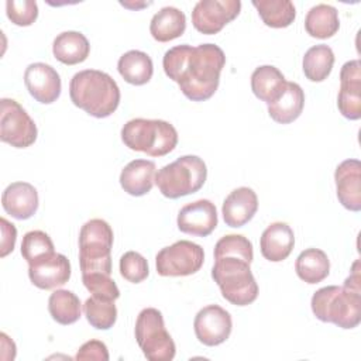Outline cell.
<instances>
[{
	"label": "cell",
	"mask_w": 361,
	"mask_h": 361,
	"mask_svg": "<svg viewBox=\"0 0 361 361\" xmlns=\"http://www.w3.org/2000/svg\"><path fill=\"white\" fill-rule=\"evenodd\" d=\"M224 65L226 55L214 44L176 45L162 59L165 75L192 102H204L216 93Z\"/></svg>",
	"instance_id": "obj_1"
},
{
	"label": "cell",
	"mask_w": 361,
	"mask_h": 361,
	"mask_svg": "<svg viewBox=\"0 0 361 361\" xmlns=\"http://www.w3.org/2000/svg\"><path fill=\"white\" fill-rule=\"evenodd\" d=\"M72 103L96 118L111 116L120 104V89L106 72L85 69L75 73L69 83Z\"/></svg>",
	"instance_id": "obj_2"
},
{
	"label": "cell",
	"mask_w": 361,
	"mask_h": 361,
	"mask_svg": "<svg viewBox=\"0 0 361 361\" xmlns=\"http://www.w3.org/2000/svg\"><path fill=\"white\" fill-rule=\"evenodd\" d=\"M313 314L341 329H354L361 322V292L330 285L316 290L310 300Z\"/></svg>",
	"instance_id": "obj_3"
},
{
	"label": "cell",
	"mask_w": 361,
	"mask_h": 361,
	"mask_svg": "<svg viewBox=\"0 0 361 361\" xmlns=\"http://www.w3.org/2000/svg\"><path fill=\"white\" fill-rule=\"evenodd\" d=\"M212 278L220 288L223 298L235 306L251 305L258 296V285L250 262L235 255L214 257Z\"/></svg>",
	"instance_id": "obj_4"
},
{
	"label": "cell",
	"mask_w": 361,
	"mask_h": 361,
	"mask_svg": "<svg viewBox=\"0 0 361 361\" xmlns=\"http://www.w3.org/2000/svg\"><path fill=\"white\" fill-rule=\"evenodd\" d=\"M121 141L133 151L149 157H164L175 149L178 131L165 120L133 118L123 126Z\"/></svg>",
	"instance_id": "obj_5"
},
{
	"label": "cell",
	"mask_w": 361,
	"mask_h": 361,
	"mask_svg": "<svg viewBox=\"0 0 361 361\" xmlns=\"http://www.w3.org/2000/svg\"><path fill=\"white\" fill-rule=\"evenodd\" d=\"M206 178L204 161L197 155H183L155 173V185L165 197L179 199L200 190Z\"/></svg>",
	"instance_id": "obj_6"
},
{
	"label": "cell",
	"mask_w": 361,
	"mask_h": 361,
	"mask_svg": "<svg viewBox=\"0 0 361 361\" xmlns=\"http://www.w3.org/2000/svg\"><path fill=\"white\" fill-rule=\"evenodd\" d=\"M113 230L103 219L86 221L79 233V265L82 274L103 272L111 275Z\"/></svg>",
	"instance_id": "obj_7"
},
{
	"label": "cell",
	"mask_w": 361,
	"mask_h": 361,
	"mask_svg": "<svg viewBox=\"0 0 361 361\" xmlns=\"http://www.w3.org/2000/svg\"><path fill=\"white\" fill-rule=\"evenodd\" d=\"M135 338L149 361H171L175 357L176 347L166 331L164 316L155 307L142 309L135 320Z\"/></svg>",
	"instance_id": "obj_8"
},
{
	"label": "cell",
	"mask_w": 361,
	"mask_h": 361,
	"mask_svg": "<svg viewBox=\"0 0 361 361\" xmlns=\"http://www.w3.org/2000/svg\"><path fill=\"white\" fill-rule=\"evenodd\" d=\"M204 261L203 248L189 240H179L164 247L155 257L157 272L161 276H188L196 274Z\"/></svg>",
	"instance_id": "obj_9"
},
{
	"label": "cell",
	"mask_w": 361,
	"mask_h": 361,
	"mask_svg": "<svg viewBox=\"0 0 361 361\" xmlns=\"http://www.w3.org/2000/svg\"><path fill=\"white\" fill-rule=\"evenodd\" d=\"M0 140L14 148H27L37 140V126L14 99L0 100Z\"/></svg>",
	"instance_id": "obj_10"
},
{
	"label": "cell",
	"mask_w": 361,
	"mask_h": 361,
	"mask_svg": "<svg viewBox=\"0 0 361 361\" xmlns=\"http://www.w3.org/2000/svg\"><path fill=\"white\" fill-rule=\"evenodd\" d=\"M241 10L240 0H200L192 11L193 27L206 35L220 32Z\"/></svg>",
	"instance_id": "obj_11"
},
{
	"label": "cell",
	"mask_w": 361,
	"mask_h": 361,
	"mask_svg": "<svg viewBox=\"0 0 361 361\" xmlns=\"http://www.w3.org/2000/svg\"><path fill=\"white\" fill-rule=\"evenodd\" d=\"M193 329L197 340L209 347L224 343L233 329L230 313L219 305H209L200 309L195 317Z\"/></svg>",
	"instance_id": "obj_12"
},
{
	"label": "cell",
	"mask_w": 361,
	"mask_h": 361,
	"mask_svg": "<svg viewBox=\"0 0 361 361\" xmlns=\"http://www.w3.org/2000/svg\"><path fill=\"white\" fill-rule=\"evenodd\" d=\"M217 209L207 199H199L185 204L178 213V228L190 235L207 237L217 227Z\"/></svg>",
	"instance_id": "obj_13"
},
{
	"label": "cell",
	"mask_w": 361,
	"mask_h": 361,
	"mask_svg": "<svg viewBox=\"0 0 361 361\" xmlns=\"http://www.w3.org/2000/svg\"><path fill=\"white\" fill-rule=\"evenodd\" d=\"M337 107L348 120L361 117V62L358 59L348 61L341 66Z\"/></svg>",
	"instance_id": "obj_14"
},
{
	"label": "cell",
	"mask_w": 361,
	"mask_h": 361,
	"mask_svg": "<svg viewBox=\"0 0 361 361\" xmlns=\"http://www.w3.org/2000/svg\"><path fill=\"white\" fill-rule=\"evenodd\" d=\"M28 276L39 289H55L69 281L71 262L63 254L51 252L28 264Z\"/></svg>",
	"instance_id": "obj_15"
},
{
	"label": "cell",
	"mask_w": 361,
	"mask_h": 361,
	"mask_svg": "<svg viewBox=\"0 0 361 361\" xmlns=\"http://www.w3.org/2000/svg\"><path fill=\"white\" fill-rule=\"evenodd\" d=\"M24 83L28 93L42 104L54 103L62 90L59 73L44 62H35L27 66Z\"/></svg>",
	"instance_id": "obj_16"
},
{
	"label": "cell",
	"mask_w": 361,
	"mask_h": 361,
	"mask_svg": "<svg viewBox=\"0 0 361 361\" xmlns=\"http://www.w3.org/2000/svg\"><path fill=\"white\" fill-rule=\"evenodd\" d=\"M338 202L351 212L361 210V162L358 159L343 161L334 172Z\"/></svg>",
	"instance_id": "obj_17"
},
{
	"label": "cell",
	"mask_w": 361,
	"mask_h": 361,
	"mask_svg": "<svg viewBox=\"0 0 361 361\" xmlns=\"http://www.w3.org/2000/svg\"><path fill=\"white\" fill-rule=\"evenodd\" d=\"M258 210L257 193L247 186H241L230 192L224 199L221 214L228 227H243L247 224Z\"/></svg>",
	"instance_id": "obj_18"
},
{
	"label": "cell",
	"mask_w": 361,
	"mask_h": 361,
	"mask_svg": "<svg viewBox=\"0 0 361 361\" xmlns=\"http://www.w3.org/2000/svg\"><path fill=\"white\" fill-rule=\"evenodd\" d=\"M1 206L11 217L27 220L38 209V192L28 182H13L1 195Z\"/></svg>",
	"instance_id": "obj_19"
},
{
	"label": "cell",
	"mask_w": 361,
	"mask_h": 361,
	"mask_svg": "<svg viewBox=\"0 0 361 361\" xmlns=\"http://www.w3.org/2000/svg\"><path fill=\"white\" fill-rule=\"evenodd\" d=\"M295 245V234L290 226L282 221L269 224L261 234L259 248L265 259L281 262L286 259Z\"/></svg>",
	"instance_id": "obj_20"
},
{
	"label": "cell",
	"mask_w": 361,
	"mask_h": 361,
	"mask_svg": "<svg viewBox=\"0 0 361 361\" xmlns=\"http://www.w3.org/2000/svg\"><path fill=\"white\" fill-rule=\"evenodd\" d=\"M155 183V164L148 159L128 162L120 173V185L131 196L147 195Z\"/></svg>",
	"instance_id": "obj_21"
},
{
	"label": "cell",
	"mask_w": 361,
	"mask_h": 361,
	"mask_svg": "<svg viewBox=\"0 0 361 361\" xmlns=\"http://www.w3.org/2000/svg\"><path fill=\"white\" fill-rule=\"evenodd\" d=\"M305 93L295 82H288L282 94L268 104L269 117L279 124H289L295 121L303 110Z\"/></svg>",
	"instance_id": "obj_22"
},
{
	"label": "cell",
	"mask_w": 361,
	"mask_h": 361,
	"mask_svg": "<svg viewBox=\"0 0 361 361\" xmlns=\"http://www.w3.org/2000/svg\"><path fill=\"white\" fill-rule=\"evenodd\" d=\"M52 52L59 62L76 65L86 61L90 52V44L79 31H63L54 39Z\"/></svg>",
	"instance_id": "obj_23"
},
{
	"label": "cell",
	"mask_w": 361,
	"mask_h": 361,
	"mask_svg": "<svg viewBox=\"0 0 361 361\" xmlns=\"http://www.w3.org/2000/svg\"><path fill=\"white\" fill-rule=\"evenodd\" d=\"M186 30V17L176 7H162L149 23V32L158 42H169L179 38Z\"/></svg>",
	"instance_id": "obj_24"
},
{
	"label": "cell",
	"mask_w": 361,
	"mask_h": 361,
	"mask_svg": "<svg viewBox=\"0 0 361 361\" xmlns=\"http://www.w3.org/2000/svg\"><path fill=\"white\" fill-rule=\"evenodd\" d=\"M286 83L282 72L272 65L258 66L251 75L252 93L267 104L275 102L282 94Z\"/></svg>",
	"instance_id": "obj_25"
},
{
	"label": "cell",
	"mask_w": 361,
	"mask_h": 361,
	"mask_svg": "<svg viewBox=\"0 0 361 361\" xmlns=\"http://www.w3.org/2000/svg\"><path fill=\"white\" fill-rule=\"evenodd\" d=\"M117 69L127 83L135 86L148 83L154 73L151 56L138 49H131L123 54L117 62Z\"/></svg>",
	"instance_id": "obj_26"
},
{
	"label": "cell",
	"mask_w": 361,
	"mask_h": 361,
	"mask_svg": "<svg viewBox=\"0 0 361 361\" xmlns=\"http://www.w3.org/2000/svg\"><path fill=\"white\" fill-rule=\"evenodd\" d=\"M298 276L306 283H319L330 274V261L327 254L319 248L302 251L295 262Z\"/></svg>",
	"instance_id": "obj_27"
},
{
	"label": "cell",
	"mask_w": 361,
	"mask_h": 361,
	"mask_svg": "<svg viewBox=\"0 0 361 361\" xmlns=\"http://www.w3.org/2000/svg\"><path fill=\"white\" fill-rule=\"evenodd\" d=\"M340 28L338 11L330 4L312 7L305 18V30L313 38H331Z\"/></svg>",
	"instance_id": "obj_28"
},
{
	"label": "cell",
	"mask_w": 361,
	"mask_h": 361,
	"mask_svg": "<svg viewBox=\"0 0 361 361\" xmlns=\"http://www.w3.org/2000/svg\"><path fill=\"white\" fill-rule=\"evenodd\" d=\"M252 6L264 24L271 28L289 27L296 17V8L289 0H252Z\"/></svg>",
	"instance_id": "obj_29"
},
{
	"label": "cell",
	"mask_w": 361,
	"mask_h": 361,
	"mask_svg": "<svg viewBox=\"0 0 361 361\" xmlns=\"http://www.w3.org/2000/svg\"><path fill=\"white\" fill-rule=\"evenodd\" d=\"M334 65V52L329 45L319 44L309 48L303 56V73L310 82H323Z\"/></svg>",
	"instance_id": "obj_30"
},
{
	"label": "cell",
	"mask_w": 361,
	"mask_h": 361,
	"mask_svg": "<svg viewBox=\"0 0 361 361\" xmlns=\"http://www.w3.org/2000/svg\"><path fill=\"white\" fill-rule=\"evenodd\" d=\"M48 310L56 323L68 326L79 320L80 300L72 290L56 289L48 299Z\"/></svg>",
	"instance_id": "obj_31"
},
{
	"label": "cell",
	"mask_w": 361,
	"mask_h": 361,
	"mask_svg": "<svg viewBox=\"0 0 361 361\" xmlns=\"http://www.w3.org/2000/svg\"><path fill=\"white\" fill-rule=\"evenodd\" d=\"M83 312L90 326L97 330H109L114 326L117 320V307L114 305V300L92 296L86 299L83 305Z\"/></svg>",
	"instance_id": "obj_32"
},
{
	"label": "cell",
	"mask_w": 361,
	"mask_h": 361,
	"mask_svg": "<svg viewBox=\"0 0 361 361\" xmlns=\"http://www.w3.org/2000/svg\"><path fill=\"white\" fill-rule=\"evenodd\" d=\"M51 252H55L51 237L41 230H32L24 234L21 241V255L31 264Z\"/></svg>",
	"instance_id": "obj_33"
},
{
	"label": "cell",
	"mask_w": 361,
	"mask_h": 361,
	"mask_svg": "<svg viewBox=\"0 0 361 361\" xmlns=\"http://www.w3.org/2000/svg\"><path fill=\"white\" fill-rule=\"evenodd\" d=\"M220 255L241 257L251 264L254 258L252 243L241 234H227L221 237L214 245V257Z\"/></svg>",
	"instance_id": "obj_34"
},
{
	"label": "cell",
	"mask_w": 361,
	"mask_h": 361,
	"mask_svg": "<svg viewBox=\"0 0 361 361\" xmlns=\"http://www.w3.org/2000/svg\"><path fill=\"white\" fill-rule=\"evenodd\" d=\"M82 282L85 288L92 293V296L116 300L120 298V290L113 278L109 274L103 272H90L82 274Z\"/></svg>",
	"instance_id": "obj_35"
},
{
	"label": "cell",
	"mask_w": 361,
	"mask_h": 361,
	"mask_svg": "<svg viewBox=\"0 0 361 361\" xmlns=\"http://www.w3.org/2000/svg\"><path fill=\"white\" fill-rule=\"evenodd\" d=\"M120 274L131 283H140L149 274L147 259L137 251H127L120 258Z\"/></svg>",
	"instance_id": "obj_36"
},
{
	"label": "cell",
	"mask_w": 361,
	"mask_h": 361,
	"mask_svg": "<svg viewBox=\"0 0 361 361\" xmlns=\"http://www.w3.org/2000/svg\"><path fill=\"white\" fill-rule=\"evenodd\" d=\"M6 14L13 24L28 27L38 17V6L34 0H7Z\"/></svg>",
	"instance_id": "obj_37"
},
{
	"label": "cell",
	"mask_w": 361,
	"mask_h": 361,
	"mask_svg": "<svg viewBox=\"0 0 361 361\" xmlns=\"http://www.w3.org/2000/svg\"><path fill=\"white\" fill-rule=\"evenodd\" d=\"M76 360H97V361H107L109 350L106 344L100 340H89L82 344L75 355Z\"/></svg>",
	"instance_id": "obj_38"
},
{
	"label": "cell",
	"mask_w": 361,
	"mask_h": 361,
	"mask_svg": "<svg viewBox=\"0 0 361 361\" xmlns=\"http://www.w3.org/2000/svg\"><path fill=\"white\" fill-rule=\"evenodd\" d=\"M0 224H1V257L8 255L16 245V240H17V230L14 227L13 223H10L8 220H6L4 217L0 219Z\"/></svg>",
	"instance_id": "obj_39"
},
{
	"label": "cell",
	"mask_w": 361,
	"mask_h": 361,
	"mask_svg": "<svg viewBox=\"0 0 361 361\" xmlns=\"http://www.w3.org/2000/svg\"><path fill=\"white\" fill-rule=\"evenodd\" d=\"M361 276H360V261L357 259L354 264H353V267H351V274H350V276L344 281V285L343 286H345V288H350V289H353V290H358V292H361Z\"/></svg>",
	"instance_id": "obj_40"
},
{
	"label": "cell",
	"mask_w": 361,
	"mask_h": 361,
	"mask_svg": "<svg viewBox=\"0 0 361 361\" xmlns=\"http://www.w3.org/2000/svg\"><path fill=\"white\" fill-rule=\"evenodd\" d=\"M121 3V6H124V7H128V8H140V7H145V6H149L151 3H142V4H131V3H126V1H120Z\"/></svg>",
	"instance_id": "obj_41"
}]
</instances>
